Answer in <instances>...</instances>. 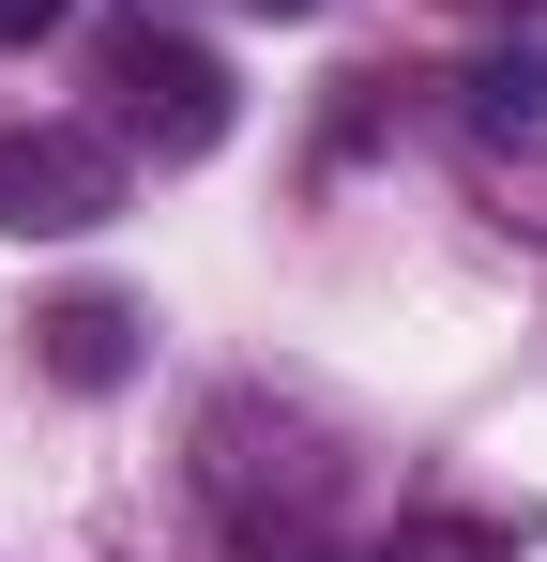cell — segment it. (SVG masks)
Listing matches in <instances>:
<instances>
[{"mask_svg": "<svg viewBox=\"0 0 547 562\" xmlns=\"http://www.w3.org/2000/svg\"><path fill=\"white\" fill-rule=\"evenodd\" d=\"M198 502L228 517L244 562H320L335 548V502H350V457L289 395H213L198 411Z\"/></svg>", "mask_w": 547, "mask_h": 562, "instance_id": "cell-1", "label": "cell"}, {"mask_svg": "<svg viewBox=\"0 0 547 562\" xmlns=\"http://www.w3.org/2000/svg\"><path fill=\"white\" fill-rule=\"evenodd\" d=\"M107 106H122V137H137L153 168H198V153L228 137V61L137 15V31H107Z\"/></svg>", "mask_w": 547, "mask_h": 562, "instance_id": "cell-2", "label": "cell"}, {"mask_svg": "<svg viewBox=\"0 0 547 562\" xmlns=\"http://www.w3.org/2000/svg\"><path fill=\"white\" fill-rule=\"evenodd\" d=\"M107 213H122V137H91V122L0 137V228H15V244H77Z\"/></svg>", "mask_w": 547, "mask_h": 562, "instance_id": "cell-3", "label": "cell"}, {"mask_svg": "<svg viewBox=\"0 0 547 562\" xmlns=\"http://www.w3.org/2000/svg\"><path fill=\"white\" fill-rule=\"evenodd\" d=\"M31 350H46V380H77V395H107V380L137 366V319H122L107 289H77V304H46V319H31Z\"/></svg>", "mask_w": 547, "mask_h": 562, "instance_id": "cell-4", "label": "cell"}, {"mask_svg": "<svg viewBox=\"0 0 547 562\" xmlns=\"http://www.w3.org/2000/svg\"><path fill=\"white\" fill-rule=\"evenodd\" d=\"M456 92H471V122H487V137H533V122H547V61H533V46H487Z\"/></svg>", "mask_w": 547, "mask_h": 562, "instance_id": "cell-5", "label": "cell"}, {"mask_svg": "<svg viewBox=\"0 0 547 562\" xmlns=\"http://www.w3.org/2000/svg\"><path fill=\"white\" fill-rule=\"evenodd\" d=\"M380 562H517V548H502L487 517H395V532H380Z\"/></svg>", "mask_w": 547, "mask_h": 562, "instance_id": "cell-6", "label": "cell"}, {"mask_svg": "<svg viewBox=\"0 0 547 562\" xmlns=\"http://www.w3.org/2000/svg\"><path fill=\"white\" fill-rule=\"evenodd\" d=\"M62 15H77V0H0V46H46Z\"/></svg>", "mask_w": 547, "mask_h": 562, "instance_id": "cell-7", "label": "cell"}, {"mask_svg": "<svg viewBox=\"0 0 547 562\" xmlns=\"http://www.w3.org/2000/svg\"><path fill=\"white\" fill-rule=\"evenodd\" d=\"M244 15H320V0H244Z\"/></svg>", "mask_w": 547, "mask_h": 562, "instance_id": "cell-8", "label": "cell"}, {"mask_svg": "<svg viewBox=\"0 0 547 562\" xmlns=\"http://www.w3.org/2000/svg\"><path fill=\"white\" fill-rule=\"evenodd\" d=\"M517 15H533V0H517Z\"/></svg>", "mask_w": 547, "mask_h": 562, "instance_id": "cell-9", "label": "cell"}]
</instances>
